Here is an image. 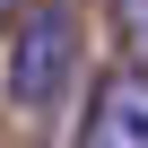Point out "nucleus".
Segmentation results:
<instances>
[{"label":"nucleus","mask_w":148,"mask_h":148,"mask_svg":"<svg viewBox=\"0 0 148 148\" xmlns=\"http://www.w3.org/2000/svg\"><path fill=\"white\" fill-rule=\"evenodd\" d=\"M113 18H122V44H131V61H148V0H113Z\"/></svg>","instance_id":"nucleus-3"},{"label":"nucleus","mask_w":148,"mask_h":148,"mask_svg":"<svg viewBox=\"0 0 148 148\" xmlns=\"http://www.w3.org/2000/svg\"><path fill=\"white\" fill-rule=\"evenodd\" d=\"M70 70H79V18H70V0H26L18 26H9V105L18 113H44Z\"/></svg>","instance_id":"nucleus-1"},{"label":"nucleus","mask_w":148,"mask_h":148,"mask_svg":"<svg viewBox=\"0 0 148 148\" xmlns=\"http://www.w3.org/2000/svg\"><path fill=\"white\" fill-rule=\"evenodd\" d=\"M79 148H148V70H113L96 87V113H87Z\"/></svg>","instance_id":"nucleus-2"},{"label":"nucleus","mask_w":148,"mask_h":148,"mask_svg":"<svg viewBox=\"0 0 148 148\" xmlns=\"http://www.w3.org/2000/svg\"><path fill=\"white\" fill-rule=\"evenodd\" d=\"M0 35H9V0H0Z\"/></svg>","instance_id":"nucleus-4"}]
</instances>
